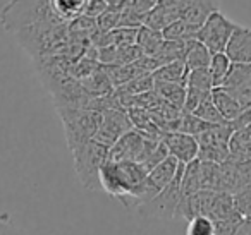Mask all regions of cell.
I'll use <instances>...</instances> for the list:
<instances>
[{"instance_id":"37","label":"cell","mask_w":251,"mask_h":235,"mask_svg":"<svg viewBox=\"0 0 251 235\" xmlns=\"http://www.w3.org/2000/svg\"><path fill=\"white\" fill-rule=\"evenodd\" d=\"M124 0H105V4L108 5V9H117Z\"/></svg>"},{"instance_id":"4","label":"cell","mask_w":251,"mask_h":235,"mask_svg":"<svg viewBox=\"0 0 251 235\" xmlns=\"http://www.w3.org/2000/svg\"><path fill=\"white\" fill-rule=\"evenodd\" d=\"M57 114L62 120L64 134L71 151L91 141L101 120V114L95 110H84V108H60L57 110Z\"/></svg>"},{"instance_id":"32","label":"cell","mask_w":251,"mask_h":235,"mask_svg":"<svg viewBox=\"0 0 251 235\" xmlns=\"http://www.w3.org/2000/svg\"><path fill=\"white\" fill-rule=\"evenodd\" d=\"M186 235H215V225L208 216H196L188 221Z\"/></svg>"},{"instance_id":"19","label":"cell","mask_w":251,"mask_h":235,"mask_svg":"<svg viewBox=\"0 0 251 235\" xmlns=\"http://www.w3.org/2000/svg\"><path fill=\"white\" fill-rule=\"evenodd\" d=\"M210 59H212V53L206 50L205 45L198 42V40H191V42L186 43V52H184V66L188 69V72L191 70H201L208 69Z\"/></svg>"},{"instance_id":"24","label":"cell","mask_w":251,"mask_h":235,"mask_svg":"<svg viewBox=\"0 0 251 235\" xmlns=\"http://www.w3.org/2000/svg\"><path fill=\"white\" fill-rule=\"evenodd\" d=\"M153 91L162 101H165L171 107L177 108L182 112L184 107V96H186V86L182 84H169V83H155Z\"/></svg>"},{"instance_id":"13","label":"cell","mask_w":251,"mask_h":235,"mask_svg":"<svg viewBox=\"0 0 251 235\" xmlns=\"http://www.w3.org/2000/svg\"><path fill=\"white\" fill-rule=\"evenodd\" d=\"M176 7L179 11V18L196 29L201 28L213 12L220 11L217 0H179Z\"/></svg>"},{"instance_id":"6","label":"cell","mask_w":251,"mask_h":235,"mask_svg":"<svg viewBox=\"0 0 251 235\" xmlns=\"http://www.w3.org/2000/svg\"><path fill=\"white\" fill-rule=\"evenodd\" d=\"M184 173V163H179L176 177L165 189H162L148 203L138 206V213L143 218H155V220H174L176 210L181 201V180Z\"/></svg>"},{"instance_id":"27","label":"cell","mask_w":251,"mask_h":235,"mask_svg":"<svg viewBox=\"0 0 251 235\" xmlns=\"http://www.w3.org/2000/svg\"><path fill=\"white\" fill-rule=\"evenodd\" d=\"M230 66H232V64H230V60L226 57V53H213L208 64V72L213 81V88L222 86L224 79H226L227 74H229Z\"/></svg>"},{"instance_id":"20","label":"cell","mask_w":251,"mask_h":235,"mask_svg":"<svg viewBox=\"0 0 251 235\" xmlns=\"http://www.w3.org/2000/svg\"><path fill=\"white\" fill-rule=\"evenodd\" d=\"M155 83H169V84H182L186 86L188 81V69L184 66V60H176V62L165 64L158 67L153 74Z\"/></svg>"},{"instance_id":"29","label":"cell","mask_w":251,"mask_h":235,"mask_svg":"<svg viewBox=\"0 0 251 235\" xmlns=\"http://www.w3.org/2000/svg\"><path fill=\"white\" fill-rule=\"evenodd\" d=\"M212 94V93H210ZM193 115L195 117H198L200 120L206 122V124L210 125H217V124H226V120H224L222 117H220L219 110L215 108V105H213L212 101V96L205 98V100L200 103V107L196 108L195 112H193Z\"/></svg>"},{"instance_id":"31","label":"cell","mask_w":251,"mask_h":235,"mask_svg":"<svg viewBox=\"0 0 251 235\" xmlns=\"http://www.w3.org/2000/svg\"><path fill=\"white\" fill-rule=\"evenodd\" d=\"M119 21H121V12L117 9H107L103 14L95 19L97 35H105V33H110L112 29L119 28Z\"/></svg>"},{"instance_id":"26","label":"cell","mask_w":251,"mask_h":235,"mask_svg":"<svg viewBox=\"0 0 251 235\" xmlns=\"http://www.w3.org/2000/svg\"><path fill=\"white\" fill-rule=\"evenodd\" d=\"M155 81L151 74H147V76L136 77L131 83L124 84V86L117 88L115 90V94L117 96H140V94H145L148 91H153Z\"/></svg>"},{"instance_id":"11","label":"cell","mask_w":251,"mask_h":235,"mask_svg":"<svg viewBox=\"0 0 251 235\" xmlns=\"http://www.w3.org/2000/svg\"><path fill=\"white\" fill-rule=\"evenodd\" d=\"M177 166L179 162L174 160L172 156H167L160 165H157L153 170H150L147 175V180H145V187H143V192H141V201H140V206L155 197L162 189L169 186V184L174 180L176 172H177Z\"/></svg>"},{"instance_id":"34","label":"cell","mask_w":251,"mask_h":235,"mask_svg":"<svg viewBox=\"0 0 251 235\" xmlns=\"http://www.w3.org/2000/svg\"><path fill=\"white\" fill-rule=\"evenodd\" d=\"M243 220H220L213 221L215 225V235H236Z\"/></svg>"},{"instance_id":"14","label":"cell","mask_w":251,"mask_h":235,"mask_svg":"<svg viewBox=\"0 0 251 235\" xmlns=\"http://www.w3.org/2000/svg\"><path fill=\"white\" fill-rule=\"evenodd\" d=\"M215 192L212 190H198L191 196L181 197L176 210L174 220H193L196 216H208Z\"/></svg>"},{"instance_id":"30","label":"cell","mask_w":251,"mask_h":235,"mask_svg":"<svg viewBox=\"0 0 251 235\" xmlns=\"http://www.w3.org/2000/svg\"><path fill=\"white\" fill-rule=\"evenodd\" d=\"M186 88H195V90H200V91H203V93H212L213 81H212V77H210L208 69L191 70V72H188Z\"/></svg>"},{"instance_id":"3","label":"cell","mask_w":251,"mask_h":235,"mask_svg":"<svg viewBox=\"0 0 251 235\" xmlns=\"http://www.w3.org/2000/svg\"><path fill=\"white\" fill-rule=\"evenodd\" d=\"M74 172L79 179L81 186L86 190H101L100 189V170L108 160V148L101 146L97 141H88L79 148L73 149Z\"/></svg>"},{"instance_id":"10","label":"cell","mask_w":251,"mask_h":235,"mask_svg":"<svg viewBox=\"0 0 251 235\" xmlns=\"http://www.w3.org/2000/svg\"><path fill=\"white\" fill-rule=\"evenodd\" d=\"M219 88L226 90L243 110L251 108V64H232L222 86Z\"/></svg>"},{"instance_id":"36","label":"cell","mask_w":251,"mask_h":235,"mask_svg":"<svg viewBox=\"0 0 251 235\" xmlns=\"http://www.w3.org/2000/svg\"><path fill=\"white\" fill-rule=\"evenodd\" d=\"M236 235H251V216L244 218L243 223H241L239 228H237Z\"/></svg>"},{"instance_id":"35","label":"cell","mask_w":251,"mask_h":235,"mask_svg":"<svg viewBox=\"0 0 251 235\" xmlns=\"http://www.w3.org/2000/svg\"><path fill=\"white\" fill-rule=\"evenodd\" d=\"M229 125L232 127V131H241L244 127H250L251 125V108H246V110L241 112V115L237 118H234L232 122H229Z\"/></svg>"},{"instance_id":"7","label":"cell","mask_w":251,"mask_h":235,"mask_svg":"<svg viewBox=\"0 0 251 235\" xmlns=\"http://www.w3.org/2000/svg\"><path fill=\"white\" fill-rule=\"evenodd\" d=\"M157 139H150L138 132L136 129L126 132L112 148H108V160L107 162L119 163V162H136L143 163L155 148L158 146Z\"/></svg>"},{"instance_id":"33","label":"cell","mask_w":251,"mask_h":235,"mask_svg":"<svg viewBox=\"0 0 251 235\" xmlns=\"http://www.w3.org/2000/svg\"><path fill=\"white\" fill-rule=\"evenodd\" d=\"M234 196V203H236V208L244 218L251 216V184L243 189H239Z\"/></svg>"},{"instance_id":"8","label":"cell","mask_w":251,"mask_h":235,"mask_svg":"<svg viewBox=\"0 0 251 235\" xmlns=\"http://www.w3.org/2000/svg\"><path fill=\"white\" fill-rule=\"evenodd\" d=\"M239 24H236L234 21H230L226 14H222L220 11L213 12L208 19L201 24V28L196 33V40L201 45L206 47L210 53H224L227 47V42L232 36V33L236 31V28Z\"/></svg>"},{"instance_id":"2","label":"cell","mask_w":251,"mask_h":235,"mask_svg":"<svg viewBox=\"0 0 251 235\" xmlns=\"http://www.w3.org/2000/svg\"><path fill=\"white\" fill-rule=\"evenodd\" d=\"M0 23L16 35L29 26L62 21L53 12L52 0H11L0 12Z\"/></svg>"},{"instance_id":"25","label":"cell","mask_w":251,"mask_h":235,"mask_svg":"<svg viewBox=\"0 0 251 235\" xmlns=\"http://www.w3.org/2000/svg\"><path fill=\"white\" fill-rule=\"evenodd\" d=\"M196 33L198 29L191 28L189 24H186L182 19H177L172 24H169L167 28L162 31V36H164L165 42H191V40H196Z\"/></svg>"},{"instance_id":"38","label":"cell","mask_w":251,"mask_h":235,"mask_svg":"<svg viewBox=\"0 0 251 235\" xmlns=\"http://www.w3.org/2000/svg\"><path fill=\"white\" fill-rule=\"evenodd\" d=\"M177 2H179V0H157V4H160V5H169V7L176 5Z\"/></svg>"},{"instance_id":"23","label":"cell","mask_w":251,"mask_h":235,"mask_svg":"<svg viewBox=\"0 0 251 235\" xmlns=\"http://www.w3.org/2000/svg\"><path fill=\"white\" fill-rule=\"evenodd\" d=\"M198 190H201V162L196 158L184 165V173L181 180V197L191 196Z\"/></svg>"},{"instance_id":"15","label":"cell","mask_w":251,"mask_h":235,"mask_svg":"<svg viewBox=\"0 0 251 235\" xmlns=\"http://www.w3.org/2000/svg\"><path fill=\"white\" fill-rule=\"evenodd\" d=\"M224 53L230 64H251V28L237 26Z\"/></svg>"},{"instance_id":"1","label":"cell","mask_w":251,"mask_h":235,"mask_svg":"<svg viewBox=\"0 0 251 235\" xmlns=\"http://www.w3.org/2000/svg\"><path fill=\"white\" fill-rule=\"evenodd\" d=\"M148 172L136 162H107L100 170V189L122 201L124 206H140Z\"/></svg>"},{"instance_id":"21","label":"cell","mask_w":251,"mask_h":235,"mask_svg":"<svg viewBox=\"0 0 251 235\" xmlns=\"http://www.w3.org/2000/svg\"><path fill=\"white\" fill-rule=\"evenodd\" d=\"M164 36L162 31L151 29L148 26H141L138 29V38H136V47L141 50L145 57H155L160 52L162 45H164Z\"/></svg>"},{"instance_id":"17","label":"cell","mask_w":251,"mask_h":235,"mask_svg":"<svg viewBox=\"0 0 251 235\" xmlns=\"http://www.w3.org/2000/svg\"><path fill=\"white\" fill-rule=\"evenodd\" d=\"M79 84L84 93H86V96L90 98H107L115 93L114 86H112L108 76L105 74L103 67H100L97 72L88 76L86 79L79 81Z\"/></svg>"},{"instance_id":"18","label":"cell","mask_w":251,"mask_h":235,"mask_svg":"<svg viewBox=\"0 0 251 235\" xmlns=\"http://www.w3.org/2000/svg\"><path fill=\"white\" fill-rule=\"evenodd\" d=\"M210 96H212V101L217 110H219L220 117H222L227 124L232 122L234 118L239 117L241 112H243V107H241L226 90H222V88H213Z\"/></svg>"},{"instance_id":"5","label":"cell","mask_w":251,"mask_h":235,"mask_svg":"<svg viewBox=\"0 0 251 235\" xmlns=\"http://www.w3.org/2000/svg\"><path fill=\"white\" fill-rule=\"evenodd\" d=\"M234 131L229 124L210 125L205 132L196 138L198 141V160L206 163L222 165L229 160V144Z\"/></svg>"},{"instance_id":"12","label":"cell","mask_w":251,"mask_h":235,"mask_svg":"<svg viewBox=\"0 0 251 235\" xmlns=\"http://www.w3.org/2000/svg\"><path fill=\"white\" fill-rule=\"evenodd\" d=\"M162 142L167 148L169 156L177 160L179 163H191L193 160L198 158V141L196 138L184 132H165Z\"/></svg>"},{"instance_id":"22","label":"cell","mask_w":251,"mask_h":235,"mask_svg":"<svg viewBox=\"0 0 251 235\" xmlns=\"http://www.w3.org/2000/svg\"><path fill=\"white\" fill-rule=\"evenodd\" d=\"M88 0H52V7L55 16L62 23L69 24L71 21L84 14Z\"/></svg>"},{"instance_id":"16","label":"cell","mask_w":251,"mask_h":235,"mask_svg":"<svg viewBox=\"0 0 251 235\" xmlns=\"http://www.w3.org/2000/svg\"><path fill=\"white\" fill-rule=\"evenodd\" d=\"M208 218L213 221L220 220H244L243 214L237 211L236 203H234V196L229 192H215L212 203V210H210Z\"/></svg>"},{"instance_id":"9","label":"cell","mask_w":251,"mask_h":235,"mask_svg":"<svg viewBox=\"0 0 251 235\" xmlns=\"http://www.w3.org/2000/svg\"><path fill=\"white\" fill-rule=\"evenodd\" d=\"M133 124L124 108H110L101 112V120L93 141L100 142L105 148H112L126 132L133 131Z\"/></svg>"},{"instance_id":"28","label":"cell","mask_w":251,"mask_h":235,"mask_svg":"<svg viewBox=\"0 0 251 235\" xmlns=\"http://www.w3.org/2000/svg\"><path fill=\"white\" fill-rule=\"evenodd\" d=\"M208 127H210V124L200 120V118L195 117L193 114H184V112H182V115L177 120V127H176V131L184 132V134H189V136H193V138H198V136L201 134V132H205Z\"/></svg>"}]
</instances>
